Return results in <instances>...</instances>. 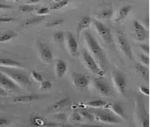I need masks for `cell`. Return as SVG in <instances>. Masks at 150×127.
Masks as SVG:
<instances>
[{
	"mask_svg": "<svg viewBox=\"0 0 150 127\" xmlns=\"http://www.w3.org/2000/svg\"><path fill=\"white\" fill-rule=\"evenodd\" d=\"M84 38L89 50L88 52L93 57H94V59L98 64L100 68L105 71V68L107 66V60L103 49L101 48L98 41L95 39L94 37L88 31L84 32Z\"/></svg>",
	"mask_w": 150,
	"mask_h": 127,
	"instance_id": "cell-1",
	"label": "cell"
},
{
	"mask_svg": "<svg viewBox=\"0 0 150 127\" xmlns=\"http://www.w3.org/2000/svg\"><path fill=\"white\" fill-rule=\"evenodd\" d=\"M0 71L8 75L18 86L26 87L31 85V80L25 73L18 71L13 68H2V67H0Z\"/></svg>",
	"mask_w": 150,
	"mask_h": 127,
	"instance_id": "cell-2",
	"label": "cell"
},
{
	"mask_svg": "<svg viewBox=\"0 0 150 127\" xmlns=\"http://www.w3.org/2000/svg\"><path fill=\"white\" fill-rule=\"evenodd\" d=\"M136 116L138 127H149V114L141 97H138L136 101Z\"/></svg>",
	"mask_w": 150,
	"mask_h": 127,
	"instance_id": "cell-3",
	"label": "cell"
},
{
	"mask_svg": "<svg viewBox=\"0 0 150 127\" xmlns=\"http://www.w3.org/2000/svg\"><path fill=\"white\" fill-rule=\"evenodd\" d=\"M81 58L83 60V63L85 64V66L87 67L90 71L93 74L96 75L98 77H103L104 75L105 71H103L100 66L98 65V64L97 63V61L94 59V58L90 54V53L88 52L87 49H82L81 51Z\"/></svg>",
	"mask_w": 150,
	"mask_h": 127,
	"instance_id": "cell-4",
	"label": "cell"
},
{
	"mask_svg": "<svg viewBox=\"0 0 150 127\" xmlns=\"http://www.w3.org/2000/svg\"><path fill=\"white\" fill-rule=\"evenodd\" d=\"M115 36H116V40H117V44L120 49L121 50V52L123 53V54L128 59H132L133 54H132V47L124 32L121 30H117L115 32Z\"/></svg>",
	"mask_w": 150,
	"mask_h": 127,
	"instance_id": "cell-5",
	"label": "cell"
},
{
	"mask_svg": "<svg viewBox=\"0 0 150 127\" xmlns=\"http://www.w3.org/2000/svg\"><path fill=\"white\" fill-rule=\"evenodd\" d=\"M92 24H93L98 34L106 43L112 44L114 42V37H113L110 29L109 27H107L105 25H103L100 21L94 20V19H93Z\"/></svg>",
	"mask_w": 150,
	"mask_h": 127,
	"instance_id": "cell-6",
	"label": "cell"
},
{
	"mask_svg": "<svg viewBox=\"0 0 150 127\" xmlns=\"http://www.w3.org/2000/svg\"><path fill=\"white\" fill-rule=\"evenodd\" d=\"M93 114L94 116L95 119L101 123H104V124H120V123H121V119H120L118 116H116L115 114H113L112 113L94 110L93 112Z\"/></svg>",
	"mask_w": 150,
	"mask_h": 127,
	"instance_id": "cell-7",
	"label": "cell"
},
{
	"mask_svg": "<svg viewBox=\"0 0 150 127\" xmlns=\"http://www.w3.org/2000/svg\"><path fill=\"white\" fill-rule=\"evenodd\" d=\"M133 31H134V37L139 42H143L149 39V31L147 30L139 21H133Z\"/></svg>",
	"mask_w": 150,
	"mask_h": 127,
	"instance_id": "cell-8",
	"label": "cell"
},
{
	"mask_svg": "<svg viewBox=\"0 0 150 127\" xmlns=\"http://www.w3.org/2000/svg\"><path fill=\"white\" fill-rule=\"evenodd\" d=\"M112 77H113L114 84L115 85L116 89L118 90L119 92L122 95H125L127 92V82L124 75L118 71H115L113 72Z\"/></svg>",
	"mask_w": 150,
	"mask_h": 127,
	"instance_id": "cell-9",
	"label": "cell"
},
{
	"mask_svg": "<svg viewBox=\"0 0 150 127\" xmlns=\"http://www.w3.org/2000/svg\"><path fill=\"white\" fill-rule=\"evenodd\" d=\"M72 79H73V84L75 87L80 89V90H84L88 87L90 84V78L89 76L78 72H73L72 73Z\"/></svg>",
	"mask_w": 150,
	"mask_h": 127,
	"instance_id": "cell-10",
	"label": "cell"
},
{
	"mask_svg": "<svg viewBox=\"0 0 150 127\" xmlns=\"http://www.w3.org/2000/svg\"><path fill=\"white\" fill-rule=\"evenodd\" d=\"M64 37H65V42H66V45L68 50L70 52L71 56L73 57H76L79 54V47H78V43L76 39L75 36L73 33L71 32H67L64 33Z\"/></svg>",
	"mask_w": 150,
	"mask_h": 127,
	"instance_id": "cell-11",
	"label": "cell"
},
{
	"mask_svg": "<svg viewBox=\"0 0 150 127\" xmlns=\"http://www.w3.org/2000/svg\"><path fill=\"white\" fill-rule=\"evenodd\" d=\"M0 87L9 92H18L20 86H18L15 81L6 75L4 73L0 71Z\"/></svg>",
	"mask_w": 150,
	"mask_h": 127,
	"instance_id": "cell-12",
	"label": "cell"
},
{
	"mask_svg": "<svg viewBox=\"0 0 150 127\" xmlns=\"http://www.w3.org/2000/svg\"><path fill=\"white\" fill-rule=\"evenodd\" d=\"M38 50H39V54L41 57V59L45 62V63H51L54 59V55L52 53L51 48L48 46L45 45L42 42L38 41Z\"/></svg>",
	"mask_w": 150,
	"mask_h": 127,
	"instance_id": "cell-13",
	"label": "cell"
},
{
	"mask_svg": "<svg viewBox=\"0 0 150 127\" xmlns=\"http://www.w3.org/2000/svg\"><path fill=\"white\" fill-rule=\"evenodd\" d=\"M93 84H94L95 88L97 89V91L103 96H110V88L108 86V84L103 80L102 79H98L96 78L93 80Z\"/></svg>",
	"mask_w": 150,
	"mask_h": 127,
	"instance_id": "cell-14",
	"label": "cell"
},
{
	"mask_svg": "<svg viewBox=\"0 0 150 127\" xmlns=\"http://www.w3.org/2000/svg\"><path fill=\"white\" fill-rule=\"evenodd\" d=\"M0 67L2 68H13V69H22L23 66L19 61L10 58H1L0 57Z\"/></svg>",
	"mask_w": 150,
	"mask_h": 127,
	"instance_id": "cell-15",
	"label": "cell"
},
{
	"mask_svg": "<svg viewBox=\"0 0 150 127\" xmlns=\"http://www.w3.org/2000/svg\"><path fill=\"white\" fill-rule=\"evenodd\" d=\"M68 71V65L67 63L62 59H58L55 64V73L56 77L58 79H61L65 73Z\"/></svg>",
	"mask_w": 150,
	"mask_h": 127,
	"instance_id": "cell-16",
	"label": "cell"
},
{
	"mask_svg": "<svg viewBox=\"0 0 150 127\" xmlns=\"http://www.w3.org/2000/svg\"><path fill=\"white\" fill-rule=\"evenodd\" d=\"M70 103H71V99L69 97H64L62 99L57 101L54 104H52L48 108V110H49V112L61 111L65 107H67L68 105H70Z\"/></svg>",
	"mask_w": 150,
	"mask_h": 127,
	"instance_id": "cell-17",
	"label": "cell"
},
{
	"mask_svg": "<svg viewBox=\"0 0 150 127\" xmlns=\"http://www.w3.org/2000/svg\"><path fill=\"white\" fill-rule=\"evenodd\" d=\"M92 21H93V19H92L91 16H83L80 20L78 24H77V27H76L77 35H80V33L82 32V31L87 30V28H89L90 25H92Z\"/></svg>",
	"mask_w": 150,
	"mask_h": 127,
	"instance_id": "cell-18",
	"label": "cell"
},
{
	"mask_svg": "<svg viewBox=\"0 0 150 127\" xmlns=\"http://www.w3.org/2000/svg\"><path fill=\"white\" fill-rule=\"evenodd\" d=\"M132 9V6H131V5H125V6L121 7L119 9L118 13L115 18V22L119 23V22H121L122 20H124L127 18V16L130 14Z\"/></svg>",
	"mask_w": 150,
	"mask_h": 127,
	"instance_id": "cell-19",
	"label": "cell"
},
{
	"mask_svg": "<svg viewBox=\"0 0 150 127\" xmlns=\"http://www.w3.org/2000/svg\"><path fill=\"white\" fill-rule=\"evenodd\" d=\"M135 69L137 73L142 77V79H144L146 81H149V71L148 69V67H146L145 65H143L142 64L137 63L135 65Z\"/></svg>",
	"mask_w": 150,
	"mask_h": 127,
	"instance_id": "cell-20",
	"label": "cell"
},
{
	"mask_svg": "<svg viewBox=\"0 0 150 127\" xmlns=\"http://www.w3.org/2000/svg\"><path fill=\"white\" fill-rule=\"evenodd\" d=\"M40 96L38 95H21L16 97L13 99V102L15 103H29L32 101H36L39 99Z\"/></svg>",
	"mask_w": 150,
	"mask_h": 127,
	"instance_id": "cell-21",
	"label": "cell"
},
{
	"mask_svg": "<svg viewBox=\"0 0 150 127\" xmlns=\"http://www.w3.org/2000/svg\"><path fill=\"white\" fill-rule=\"evenodd\" d=\"M111 110L113 111V113H115L116 114V116H118L119 118L123 119H127L125 109H124L123 106L120 103H112V105H111Z\"/></svg>",
	"mask_w": 150,
	"mask_h": 127,
	"instance_id": "cell-22",
	"label": "cell"
},
{
	"mask_svg": "<svg viewBox=\"0 0 150 127\" xmlns=\"http://www.w3.org/2000/svg\"><path fill=\"white\" fill-rule=\"evenodd\" d=\"M17 37V33L16 32L10 31V32H4L0 34V42H5L10 41L11 39H14Z\"/></svg>",
	"mask_w": 150,
	"mask_h": 127,
	"instance_id": "cell-23",
	"label": "cell"
},
{
	"mask_svg": "<svg viewBox=\"0 0 150 127\" xmlns=\"http://www.w3.org/2000/svg\"><path fill=\"white\" fill-rule=\"evenodd\" d=\"M86 105L92 108H103V107H106L107 102L103 99H96V100L88 101L86 103Z\"/></svg>",
	"mask_w": 150,
	"mask_h": 127,
	"instance_id": "cell-24",
	"label": "cell"
},
{
	"mask_svg": "<svg viewBox=\"0 0 150 127\" xmlns=\"http://www.w3.org/2000/svg\"><path fill=\"white\" fill-rule=\"evenodd\" d=\"M44 20L43 16H38V17H34L32 19L27 20L25 23L23 24V27H28V26H32V25H35L40 23L41 21H42Z\"/></svg>",
	"mask_w": 150,
	"mask_h": 127,
	"instance_id": "cell-25",
	"label": "cell"
},
{
	"mask_svg": "<svg viewBox=\"0 0 150 127\" xmlns=\"http://www.w3.org/2000/svg\"><path fill=\"white\" fill-rule=\"evenodd\" d=\"M98 16L104 20H110L111 18L114 16V10L111 8H103V10L99 13Z\"/></svg>",
	"mask_w": 150,
	"mask_h": 127,
	"instance_id": "cell-26",
	"label": "cell"
},
{
	"mask_svg": "<svg viewBox=\"0 0 150 127\" xmlns=\"http://www.w3.org/2000/svg\"><path fill=\"white\" fill-rule=\"evenodd\" d=\"M53 37H54V40L56 43H64V40H65L64 32H61V31H58V32L54 33Z\"/></svg>",
	"mask_w": 150,
	"mask_h": 127,
	"instance_id": "cell-27",
	"label": "cell"
},
{
	"mask_svg": "<svg viewBox=\"0 0 150 127\" xmlns=\"http://www.w3.org/2000/svg\"><path fill=\"white\" fill-rule=\"evenodd\" d=\"M70 1H60V2H57V3H53V4L51 5L50 9L53 10H59L61 8H64L65 6H67L69 4Z\"/></svg>",
	"mask_w": 150,
	"mask_h": 127,
	"instance_id": "cell-28",
	"label": "cell"
},
{
	"mask_svg": "<svg viewBox=\"0 0 150 127\" xmlns=\"http://www.w3.org/2000/svg\"><path fill=\"white\" fill-rule=\"evenodd\" d=\"M138 59H139V63L142 64L143 65H145L146 67L149 66V55H147L143 53H139L137 54Z\"/></svg>",
	"mask_w": 150,
	"mask_h": 127,
	"instance_id": "cell-29",
	"label": "cell"
},
{
	"mask_svg": "<svg viewBox=\"0 0 150 127\" xmlns=\"http://www.w3.org/2000/svg\"><path fill=\"white\" fill-rule=\"evenodd\" d=\"M79 113L81 114V115L82 118H85V119H88V120L91 121V122H93L95 120V118L94 116H93V113L90 112L89 110H87V109H81V110H80Z\"/></svg>",
	"mask_w": 150,
	"mask_h": 127,
	"instance_id": "cell-30",
	"label": "cell"
},
{
	"mask_svg": "<svg viewBox=\"0 0 150 127\" xmlns=\"http://www.w3.org/2000/svg\"><path fill=\"white\" fill-rule=\"evenodd\" d=\"M40 83H41V85H40L39 91H41V92L48 91V90H50L51 87H52V83L49 80H42Z\"/></svg>",
	"mask_w": 150,
	"mask_h": 127,
	"instance_id": "cell-31",
	"label": "cell"
},
{
	"mask_svg": "<svg viewBox=\"0 0 150 127\" xmlns=\"http://www.w3.org/2000/svg\"><path fill=\"white\" fill-rule=\"evenodd\" d=\"M49 12H50V8H47V7H42V8H38L35 10L36 15L38 16H47L49 14Z\"/></svg>",
	"mask_w": 150,
	"mask_h": 127,
	"instance_id": "cell-32",
	"label": "cell"
},
{
	"mask_svg": "<svg viewBox=\"0 0 150 127\" xmlns=\"http://www.w3.org/2000/svg\"><path fill=\"white\" fill-rule=\"evenodd\" d=\"M20 10L23 13H30V12L35 11L36 8L32 4H24V5L20 7Z\"/></svg>",
	"mask_w": 150,
	"mask_h": 127,
	"instance_id": "cell-33",
	"label": "cell"
},
{
	"mask_svg": "<svg viewBox=\"0 0 150 127\" xmlns=\"http://www.w3.org/2000/svg\"><path fill=\"white\" fill-rule=\"evenodd\" d=\"M64 23V20L63 19H58L55 20L54 21H51L49 23H47V28H53V27H55V26H59V25H61Z\"/></svg>",
	"mask_w": 150,
	"mask_h": 127,
	"instance_id": "cell-34",
	"label": "cell"
},
{
	"mask_svg": "<svg viewBox=\"0 0 150 127\" xmlns=\"http://www.w3.org/2000/svg\"><path fill=\"white\" fill-rule=\"evenodd\" d=\"M31 123H32V126H35L36 127H40L42 126H43L44 124V121L41 119L40 117H33L31 120Z\"/></svg>",
	"mask_w": 150,
	"mask_h": 127,
	"instance_id": "cell-35",
	"label": "cell"
},
{
	"mask_svg": "<svg viewBox=\"0 0 150 127\" xmlns=\"http://www.w3.org/2000/svg\"><path fill=\"white\" fill-rule=\"evenodd\" d=\"M16 19L11 16H0V24L2 23H10L15 21Z\"/></svg>",
	"mask_w": 150,
	"mask_h": 127,
	"instance_id": "cell-36",
	"label": "cell"
},
{
	"mask_svg": "<svg viewBox=\"0 0 150 127\" xmlns=\"http://www.w3.org/2000/svg\"><path fill=\"white\" fill-rule=\"evenodd\" d=\"M32 78L35 80L36 81H38V82H42V81L43 80V77H42V75L40 73L35 71H32Z\"/></svg>",
	"mask_w": 150,
	"mask_h": 127,
	"instance_id": "cell-37",
	"label": "cell"
},
{
	"mask_svg": "<svg viewBox=\"0 0 150 127\" xmlns=\"http://www.w3.org/2000/svg\"><path fill=\"white\" fill-rule=\"evenodd\" d=\"M54 118H55V119H57L58 121H59V122H63V121H65V120H66L67 116H66V114H65L64 113L60 112V113L56 114L55 115H54Z\"/></svg>",
	"mask_w": 150,
	"mask_h": 127,
	"instance_id": "cell-38",
	"label": "cell"
},
{
	"mask_svg": "<svg viewBox=\"0 0 150 127\" xmlns=\"http://www.w3.org/2000/svg\"><path fill=\"white\" fill-rule=\"evenodd\" d=\"M71 119L73 121L79 122V121H81L82 119V117H81V114H80L79 112L75 111L72 114V115H71Z\"/></svg>",
	"mask_w": 150,
	"mask_h": 127,
	"instance_id": "cell-39",
	"label": "cell"
},
{
	"mask_svg": "<svg viewBox=\"0 0 150 127\" xmlns=\"http://www.w3.org/2000/svg\"><path fill=\"white\" fill-rule=\"evenodd\" d=\"M140 48L142 49V53L147 55H149V44H142L140 45Z\"/></svg>",
	"mask_w": 150,
	"mask_h": 127,
	"instance_id": "cell-40",
	"label": "cell"
},
{
	"mask_svg": "<svg viewBox=\"0 0 150 127\" xmlns=\"http://www.w3.org/2000/svg\"><path fill=\"white\" fill-rule=\"evenodd\" d=\"M139 90L140 92L143 93L145 96H149V88L147 87H144V86H142L139 87Z\"/></svg>",
	"mask_w": 150,
	"mask_h": 127,
	"instance_id": "cell-41",
	"label": "cell"
},
{
	"mask_svg": "<svg viewBox=\"0 0 150 127\" xmlns=\"http://www.w3.org/2000/svg\"><path fill=\"white\" fill-rule=\"evenodd\" d=\"M10 123V121L8 119L5 118H0V126H8Z\"/></svg>",
	"mask_w": 150,
	"mask_h": 127,
	"instance_id": "cell-42",
	"label": "cell"
},
{
	"mask_svg": "<svg viewBox=\"0 0 150 127\" xmlns=\"http://www.w3.org/2000/svg\"><path fill=\"white\" fill-rule=\"evenodd\" d=\"M147 30H149V16H147L146 18H145V20H144V21H143V24H142Z\"/></svg>",
	"mask_w": 150,
	"mask_h": 127,
	"instance_id": "cell-43",
	"label": "cell"
},
{
	"mask_svg": "<svg viewBox=\"0 0 150 127\" xmlns=\"http://www.w3.org/2000/svg\"><path fill=\"white\" fill-rule=\"evenodd\" d=\"M12 8L10 5L4 4H0V10H4V9H10Z\"/></svg>",
	"mask_w": 150,
	"mask_h": 127,
	"instance_id": "cell-44",
	"label": "cell"
},
{
	"mask_svg": "<svg viewBox=\"0 0 150 127\" xmlns=\"http://www.w3.org/2000/svg\"><path fill=\"white\" fill-rule=\"evenodd\" d=\"M6 96H8L7 91L0 87V97H6Z\"/></svg>",
	"mask_w": 150,
	"mask_h": 127,
	"instance_id": "cell-45",
	"label": "cell"
},
{
	"mask_svg": "<svg viewBox=\"0 0 150 127\" xmlns=\"http://www.w3.org/2000/svg\"><path fill=\"white\" fill-rule=\"evenodd\" d=\"M81 127H106L101 125H80Z\"/></svg>",
	"mask_w": 150,
	"mask_h": 127,
	"instance_id": "cell-46",
	"label": "cell"
},
{
	"mask_svg": "<svg viewBox=\"0 0 150 127\" xmlns=\"http://www.w3.org/2000/svg\"><path fill=\"white\" fill-rule=\"evenodd\" d=\"M40 1H42V0H28L27 1V4H32V5H33V4H38Z\"/></svg>",
	"mask_w": 150,
	"mask_h": 127,
	"instance_id": "cell-47",
	"label": "cell"
},
{
	"mask_svg": "<svg viewBox=\"0 0 150 127\" xmlns=\"http://www.w3.org/2000/svg\"><path fill=\"white\" fill-rule=\"evenodd\" d=\"M60 127H74L73 126H71V125H69V124H62Z\"/></svg>",
	"mask_w": 150,
	"mask_h": 127,
	"instance_id": "cell-48",
	"label": "cell"
},
{
	"mask_svg": "<svg viewBox=\"0 0 150 127\" xmlns=\"http://www.w3.org/2000/svg\"><path fill=\"white\" fill-rule=\"evenodd\" d=\"M60 1H71V0H54V3H57V2H60Z\"/></svg>",
	"mask_w": 150,
	"mask_h": 127,
	"instance_id": "cell-49",
	"label": "cell"
},
{
	"mask_svg": "<svg viewBox=\"0 0 150 127\" xmlns=\"http://www.w3.org/2000/svg\"><path fill=\"white\" fill-rule=\"evenodd\" d=\"M16 1V3H19V2H21V1H22V0H15Z\"/></svg>",
	"mask_w": 150,
	"mask_h": 127,
	"instance_id": "cell-50",
	"label": "cell"
},
{
	"mask_svg": "<svg viewBox=\"0 0 150 127\" xmlns=\"http://www.w3.org/2000/svg\"><path fill=\"white\" fill-rule=\"evenodd\" d=\"M6 1H8V2H9V1H11V0H6Z\"/></svg>",
	"mask_w": 150,
	"mask_h": 127,
	"instance_id": "cell-51",
	"label": "cell"
}]
</instances>
